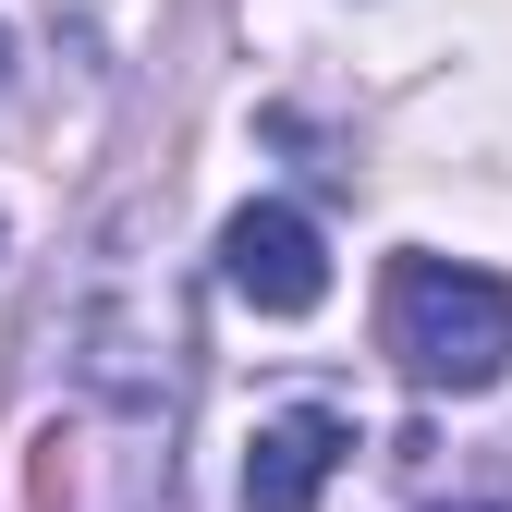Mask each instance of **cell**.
Masks as SVG:
<instances>
[{"instance_id": "cell-1", "label": "cell", "mask_w": 512, "mask_h": 512, "mask_svg": "<svg viewBox=\"0 0 512 512\" xmlns=\"http://www.w3.org/2000/svg\"><path fill=\"white\" fill-rule=\"evenodd\" d=\"M378 330H391L415 391H500V366H512V281L464 269V256H391Z\"/></svg>"}, {"instance_id": "cell-2", "label": "cell", "mask_w": 512, "mask_h": 512, "mask_svg": "<svg viewBox=\"0 0 512 512\" xmlns=\"http://www.w3.org/2000/svg\"><path fill=\"white\" fill-rule=\"evenodd\" d=\"M74 378H86V403H110L135 439H171V403H183V305H171V281L110 269L74 305Z\"/></svg>"}, {"instance_id": "cell-3", "label": "cell", "mask_w": 512, "mask_h": 512, "mask_svg": "<svg viewBox=\"0 0 512 512\" xmlns=\"http://www.w3.org/2000/svg\"><path fill=\"white\" fill-rule=\"evenodd\" d=\"M220 281H232V305H256V317H317V305H330V244H317L305 208L256 196V208L220 220Z\"/></svg>"}, {"instance_id": "cell-4", "label": "cell", "mask_w": 512, "mask_h": 512, "mask_svg": "<svg viewBox=\"0 0 512 512\" xmlns=\"http://www.w3.org/2000/svg\"><path fill=\"white\" fill-rule=\"evenodd\" d=\"M342 452H354V415L342 403L256 415V439H244V512H317V488L342 476Z\"/></svg>"}, {"instance_id": "cell-5", "label": "cell", "mask_w": 512, "mask_h": 512, "mask_svg": "<svg viewBox=\"0 0 512 512\" xmlns=\"http://www.w3.org/2000/svg\"><path fill=\"white\" fill-rule=\"evenodd\" d=\"M427 512H512V500H427Z\"/></svg>"}, {"instance_id": "cell-6", "label": "cell", "mask_w": 512, "mask_h": 512, "mask_svg": "<svg viewBox=\"0 0 512 512\" xmlns=\"http://www.w3.org/2000/svg\"><path fill=\"white\" fill-rule=\"evenodd\" d=\"M0 86H13V25H0Z\"/></svg>"}]
</instances>
